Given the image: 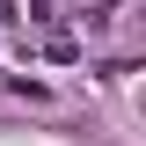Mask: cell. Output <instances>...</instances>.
I'll use <instances>...</instances> for the list:
<instances>
[{
	"mask_svg": "<svg viewBox=\"0 0 146 146\" xmlns=\"http://www.w3.org/2000/svg\"><path fill=\"white\" fill-rule=\"evenodd\" d=\"M95 7H110V0H95Z\"/></svg>",
	"mask_w": 146,
	"mask_h": 146,
	"instance_id": "6da1fadb",
	"label": "cell"
}]
</instances>
